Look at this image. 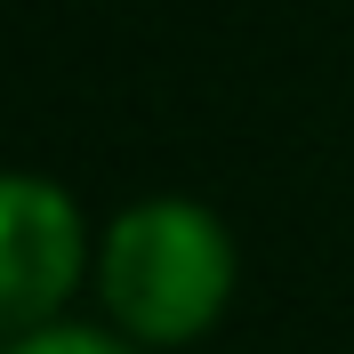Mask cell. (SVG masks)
<instances>
[{
    "instance_id": "obj_1",
    "label": "cell",
    "mask_w": 354,
    "mask_h": 354,
    "mask_svg": "<svg viewBox=\"0 0 354 354\" xmlns=\"http://www.w3.org/2000/svg\"><path fill=\"white\" fill-rule=\"evenodd\" d=\"M97 290L121 338L137 346H194L234 298V234L218 209L185 194L129 201L97 242Z\"/></svg>"
},
{
    "instance_id": "obj_2",
    "label": "cell",
    "mask_w": 354,
    "mask_h": 354,
    "mask_svg": "<svg viewBox=\"0 0 354 354\" xmlns=\"http://www.w3.org/2000/svg\"><path fill=\"white\" fill-rule=\"evenodd\" d=\"M88 274V225L65 185L0 169V338L48 330Z\"/></svg>"
},
{
    "instance_id": "obj_3",
    "label": "cell",
    "mask_w": 354,
    "mask_h": 354,
    "mask_svg": "<svg viewBox=\"0 0 354 354\" xmlns=\"http://www.w3.org/2000/svg\"><path fill=\"white\" fill-rule=\"evenodd\" d=\"M0 354H137V338L81 330V322H48V330H24V338H8Z\"/></svg>"
}]
</instances>
